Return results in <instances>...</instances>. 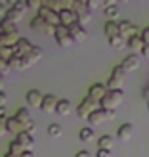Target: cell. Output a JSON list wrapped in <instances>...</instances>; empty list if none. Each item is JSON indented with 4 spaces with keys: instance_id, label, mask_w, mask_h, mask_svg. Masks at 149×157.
Segmentation results:
<instances>
[{
    "instance_id": "e0dca14e",
    "label": "cell",
    "mask_w": 149,
    "mask_h": 157,
    "mask_svg": "<svg viewBox=\"0 0 149 157\" xmlns=\"http://www.w3.org/2000/svg\"><path fill=\"white\" fill-rule=\"evenodd\" d=\"M58 98L54 96V94H44V100H42V111L44 113H54L56 111V107H58Z\"/></svg>"
},
{
    "instance_id": "7bdbcfd3",
    "label": "cell",
    "mask_w": 149,
    "mask_h": 157,
    "mask_svg": "<svg viewBox=\"0 0 149 157\" xmlns=\"http://www.w3.org/2000/svg\"><path fill=\"white\" fill-rule=\"evenodd\" d=\"M75 157H92V153H90V151H86V150H80V151H76V153H75Z\"/></svg>"
},
{
    "instance_id": "7402d4cb",
    "label": "cell",
    "mask_w": 149,
    "mask_h": 157,
    "mask_svg": "<svg viewBox=\"0 0 149 157\" xmlns=\"http://www.w3.org/2000/svg\"><path fill=\"white\" fill-rule=\"evenodd\" d=\"M113 146H115V140H113L111 134H103V136L98 138V150H109L111 151Z\"/></svg>"
},
{
    "instance_id": "cb8c5ba5",
    "label": "cell",
    "mask_w": 149,
    "mask_h": 157,
    "mask_svg": "<svg viewBox=\"0 0 149 157\" xmlns=\"http://www.w3.org/2000/svg\"><path fill=\"white\" fill-rule=\"evenodd\" d=\"M71 111H73V105H71V101H69V100H59L58 101V107H56V113L58 115L67 117Z\"/></svg>"
},
{
    "instance_id": "52a82bcc",
    "label": "cell",
    "mask_w": 149,
    "mask_h": 157,
    "mask_svg": "<svg viewBox=\"0 0 149 157\" xmlns=\"http://www.w3.org/2000/svg\"><path fill=\"white\" fill-rule=\"evenodd\" d=\"M56 42L61 46V48H71V46L75 44V40L71 38V33H69V29L67 27H63V25H59V27H56Z\"/></svg>"
},
{
    "instance_id": "277c9868",
    "label": "cell",
    "mask_w": 149,
    "mask_h": 157,
    "mask_svg": "<svg viewBox=\"0 0 149 157\" xmlns=\"http://www.w3.org/2000/svg\"><path fill=\"white\" fill-rule=\"evenodd\" d=\"M96 109H99V107H98V101H94V100H90L88 96H86L80 104L76 105V115L80 117V119H86V121H88L90 115L96 111Z\"/></svg>"
},
{
    "instance_id": "2e32d148",
    "label": "cell",
    "mask_w": 149,
    "mask_h": 157,
    "mask_svg": "<svg viewBox=\"0 0 149 157\" xmlns=\"http://www.w3.org/2000/svg\"><path fill=\"white\" fill-rule=\"evenodd\" d=\"M59 23L63 27H71L75 25V23H78V17H76V13L73 10H63V12H59Z\"/></svg>"
},
{
    "instance_id": "ab89813d",
    "label": "cell",
    "mask_w": 149,
    "mask_h": 157,
    "mask_svg": "<svg viewBox=\"0 0 149 157\" xmlns=\"http://www.w3.org/2000/svg\"><path fill=\"white\" fill-rule=\"evenodd\" d=\"M8 10H10V8H6V4H4V2H0V21H2V19L6 17Z\"/></svg>"
},
{
    "instance_id": "4fadbf2b",
    "label": "cell",
    "mask_w": 149,
    "mask_h": 157,
    "mask_svg": "<svg viewBox=\"0 0 149 157\" xmlns=\"http://www.w3.org/2000/svg\"><path fill=\"white\" fill-rule=\"evenodd\" d=\"M33 65L27 58H23V56H13L10 59V67H12V71H27V69Z\"/></svg>"
},
{
    "instance_id": "d6986e66",
    "label": "cell",
    "mask_w": 149,
    "mask_h": 157,
    "mask_svg": "<svg viewBox=\"0 0 149 157\" xmlns=\"http://www.w3.org/2000/svg\"><path fill=\"white\" fill-rule=\"evenodd\" d=\"M15 140H17V142L21 144V147H23L25 151H29L31 147H33V144H35V138L31 136L29 132H25V130H23V132H19V134L15 136Z\"/></svg>"
},
{
    "instance_id": "74e56055",
    "label": "cell",
    "mask_w": 149,
    "mask_h": 157,
    "mask_svg": "<svg viewBox=\"0 0 149 157\" xmlns=\"http://www.w3.org/2000/svg\"><path fill=\"white\" fill-rule=\"evenodd\" d=\"M86 6H88V10L92 12V10H96V8H99L101 2H98V0H90V2H86Z\"/></svg>"
},
{
    "instance_id": "1f68e13d",
    "label": "cell",
    "mask_w": 149,
    "mask_h": 157,
    "mask_svg": "<svg viewBox=\"0 0 149 157\" xmlns=\"http://www.w3.org/2000/svg\"><path fill=\"white\" fill-rule=\"evenodd\" d=\"M13 56H15V50L12 48V46H4V48H0V58H2V59L10 61Z\"/></svg>"
},
{
    "instance_id": "b9f144b4",
    "label": "cell",
    "mask_w": 149,
    "mask_h": 157,
    "mask_svg": "<svg viewBox=\"0 0 149 157\" xmlns=\"http://www.w3.org/2000/svg\"><path fill=\"white\" fill-rule=\"evenodd\" d=\"M6 101H8V96L4 92H0V109H4V105H6Z\"/></svg>"
},
{
    "instance_id": "603a6c76",
    "label": "cell",
    "mask_w": 149,
    "mask_h": 157,
    "mask_svg": "<svg viewBox=\"0 0 149 157\" xmlns=\"http://www.w3.org/2000/svg\"><path fill=\"white\" fill-rule=\"evenodd\" d=\"M103 33L107 38H113L119 35V21H105L103 25Z\"/></svg>"
},
{
    "instance_id": "44dd1931",
    "label": "cell",
    "mask_w": 149,
    "mask_h": 157,
    "mask_svg": "<svg viewBox=\"0 0 149 157\" xmlns=\"http://www.w3.org/2000/svg\"><path fill=\"white\" fill-rule=\"evenodd\" d=\"M143 46H145V42L142 40V35H138V36H132V38H128V44H126V48H130L132 52H142L143 50Z\"/></svg>"
},
{
    "instance_id": "9c48e42d",
    "label": "cell",
    "mask_w": 149,
    "mask_h": 157,
    "mask_svg": "<svg viewBox=\"0 0 149 157\" xmlns=\"http://www.w3.org/2000/svg\"><path fill=\"white\" fill-rule=\"evenodd\" d=\"M29 25H31V29H33V31H40L42 35H48V36L50 35H56V27L48 25V23H46L42 17H38V15H35V17L31 19Z\"/></svg>"
},
{
    "instance_id": "c3c4849f",
    "label": "cell",
    "mask_w": 149,
    "mask_h": 157,
    "mask_svg": "<svg viewBox=\"0 0 149 157\" xmlns=\"http://www.w3.org/2000/svg\"><path fill=\"white\" fill-rule=\"evenodd\" d=\"M4 157H17V155H13V153H10V151H6V153H4Z\"/></svg>"
},
{
    "instance_id": "8fae6325",
    "label": "cell",
    "mask_w": 149,
    "mask_h": 157,
    "mask_svg": "<svg viewBox=\"0 0 149 157\" xmlns=\"http://www.w3.org/2000/svg\"><path fill=\"white\" fill-rule=\"evenodd\" d=\"M105 94H107V86L101 84V82H96V84H92L90 88H88V98L94 100V101H98V104L103 100Z\"/></svg>"
},
{
    "instance_id": "f1b7e54d",
    "label": "cell",
    "mask_w": 149,
    "mask_h": 157,
    "mask_svg": "<svg viewBox=\"0 0 149 157\" xmlns=\"http://www.w3.org/2000/svg\"><path fill=\"white\" fill-rule=\"evenodd\" d=\"M78 138L82 140V142H92L94 140V130L90 128V127H84V128H80V132H78Z\"/></svg>"
},
{
    "instance_id": "d6a6232c",
    "label": "cell",
    "mask_w": 149,
    "mask_h": 157,
    "mask_svg": "<svg viewBox=\"0 0 149 157\" xmlns=\"http://www.w3.org/2000/svg\"><path fill=\"white\" fill-rule=\"evenodd\" d=\"M8 151L19 157V155H21L23 151H25V150H23V147H21V144L17 142V140H12V142H10V147H8Z\"/></svg>"
},
{
    "instance_id": "7c38bea8",
    "label": "cell",
    "mask_w": 149,
    "mask_h": 157,
    "mask_svg": "<svg viewBox=\"0 0 149 157\" xmlns=\"http://www.w3.org/2000/svg\"><path fill=\"white\" fill-rule=\"evenodd\" d=\"M35 46L31 44V40H27V38H19V42L13 46V50H15V56H23V58H27L31 52H33Z\"/></svg>"
},
{
    "instance_id": "30bf717a",
    "label": "cell",
    "mask_w": 149,
    "mask_h": 157,
    "mask_svg": "<svg viewBox=\"0 0 149 157\" xmlns=\"http://www.w3.org/2000/svg\"><path fill=\"white\" fill-rule=\"evenodd\" d=\"M15 119H17L21 124H23V128L25 130H31V128H35V124H33V119H31V113H29V109L27 107H19L17 111H15Z\"/></svg>"
},
{
    "instance_id": "bcb514c9",
    "label": "cell",
    "mask_w": 149,
    "mask_h": 157,
    "mask_svg": "<svg viewBox=\"0 0 149 157\" xmlns=\"http://www.w3.org/2000/svg\"><path fill=\"white\" fill-rule=\"evenodd\" d=\"M19 157H35V155H33V151H31V150H29V151H23V153H21Z\"/></svg>"
},
{
    "instance_id": "484cf974",
    "label": "cell",
    "mask_w": 149,
    "mask_h": 157,
    "mask_svg": "<svg viewBox=\"0 0 149 157\" xmlns=\"http://www.w3.org/2000/svg\"><path fill=\"white\" fill-rule=\"evenodd\" d=\"M25 128H23V124L15 119V117H8V132H12V134L17 136L19 132H23Z\"/></svg>"
},
{
    "instance_id": "f546056e",
    "label": "cell",
    "mask_w": 149,
    "mask_h": 157,
    "mask_svg": "<svg viewBox=\"0 0 149 157\" xmlns=\"http://www.w3.org/2000/svg\"><path fill=\"white\" fill-rule=\"evenodd\" d=\"M61 134H63V128H61L58 123H52L50 127H48V136L50 138H59Z\"/></svg>"
},
{
    "instance_id": "4316f807",
    "label": "cell",
    "mask_w": 149,
    "mask_h": 157,
    "mask_svg": "<svg viewBox=\"0 0 149 157\" xmlns=\"http://www.w3.org/2000/svg\"><path fill=\"white\" fill-rule=\"evenodd\" d=\"M126 44H128V40H126L124 36H121V35H117V36H113V38H109V46H111V48H115V50H122Z\"/></svg>"
},
{
    "instance_id": "60d3db41",
    "label": "cell",
    "mask_w": 149,
    "mask_h": 157,
    "mask_svg": "<svg viewBox=\"0 0 149 157\" xmlns=\"http://www.w3.org/2000/svg\"><path fill=\"white\" fill-rule=\"evenodd\" d=\"M96 157H111V151H109V150H98Z\"/></svg>"
},
{
    "instance_id": "ffe728a7",
    "label": "cell",
    "mask_w": 149,
    "mask_h": 157,
    "mask_svg": "<svg viewBox=\"0 0 149 157\" xmlns=\"http://www.w3.org/2000/svg\"><path fill=\"white\" fill-rule=\"evenodd\" d=\"M132 136H134V127H132L130 123H124L119 127V130H117V138H121V140H130Z\"/></svg>"
},
{
    "instance_id": "836d02e7",
    "label": "cell",
    "mask_w": 149,
    "mask_h": 157,
    "mask_svg": "<svg viewBox=\"0 0 149 157\" xmlns=\"http://www.w3.org/2000/svg\"><path fill=\"white\" fill-rule=\"evenodd\" d=\"M27 59L31 61V63H36V61H40V59H42V50L35 46V48H33V52H31L29 56H27Z\"/></svg>"
},
{
    "instance_id": "8992f818",
    "label": "cell",
    "mask_w": 149,
    "mask_h": 157,
    "mask_svg": "<svg viewBox=\"0 0 149 157\" xmlns=\"http://www.w3.org/2000/svg\"><path fill=\"white\" fill-rule=\"evenodd\" d=\"M119 35H121V36H124V38L128 40V38H132V36L142 35V29L136 27L134 23L128 21V19H122V21H119Z\"/></svg>"
},
{
    "instance_id": "f35d334b",
    "label": "cell",
    "mask_w": 149,
    "mask_h": 157,
    "mask_svg": "<svg viewBox=\"0 0 149 157\" xmlns=\"http://www.w3.org/2000/svg\"><path fill=\"white\" fill-rule=\"evenodd\" d=\"M142 40H143L145 44H149V25H147L145 29H142Z\"/></svg>"
},
{
    "instance_id": "d4e9b609",
    "label": "cell",
    "mask_w": 149,
    "mask_h": 157,
    "mask_svg": "<svg viewBox=\"0 0 149 157\" xmlns=\"http://www.w3.org/2000/svg\"><path fill=\"white\" fill-rule=\"evenodd\" d=\"M103 13H105L107 21H117V17L121 15L119 6H117V4H109V6H105V8H103Z\"/></svg>"
},
{
    "instance_id": "8d00e7d4",
    "label": "cell",
    "mask_w": 149,
    "mask_h": 157,
    "mask_svg": "<svg viewBox=\"0 0 149 157\" xmlns=\"http://www.w3.org/2000/svg\"><path fill=\"white\" fill-rule=\"evenodd\" d=\"M8 132V117H0V136Z\"/></svg>"
},
{
    "instance_id": "ba28073f",
    "label": "cell",
    "mask_w": 149,
    "mask_h": 157,
    "mask_svg": "<svg viewBox=\"0 0 149 157\" xmlns=\"http://www.w3.org/2000/svg\"><path fill=\"white\" fill-rule=\"evenodd\" d=\"M111 119H115V111H107V109H96L92 115H90V119H88V123H92V124H103V123H107V121H111Z\"/></svg>"
},
{
    "instance_id": "7a4b0ae2",
    "label": "cell",
    "mask_w": 149,
    "mask_h": 157,
    "mask_svg": "<svg viewBox=\"0 0 149 157\" xmlns=\"http://www.w3.org/2000/svg\"><path fill=\"white\" fill-rule=\"evenodd\" d=\"M124 81H126V71L121 67V65H117L113 67V71H111V77L107 78V90H122V84Z\"/></svg>"
},
{
    "instance_id": "83f0119b",
    "label": "cell",
    "mask_w": 149,
    "mask_h": 157,
    "mask_svg": "<svg viewBox=\"0 0 149 157\" xmlns=\"http://www.w3.org/2000/svg\"><path fill=\"white\" fill-rule=\"evenodd\" d=\"M0 33H17V23L10 19H2L0 21Z\"/></svg>"
},
{
    "instance_id": "5b68a950",
    "label": "cell",
    "mask_w": 149,
    "mask_h": 157,
    "mask_svg": "<svg viewBox=\"0 0 149 157\" xmlns=\"http://www.w3.org/2000/svg\"><path fill=\"white\" fill-rule=\"evenodd\" d=\"M36 15H38V17H42V19L48 23V25H52V27H59V25H61V23H59V13L54 12L48 4H44L40 10L36 12Z\"/></svg>"
},
{
    "instance_id": "d590c367",
    "label": "cell",
    "mask_w": 149,
    "mask_h": 157,
    "mask_svg": "<svg viewBox=\"0 0 149 157\" xmlns=\"http://www.w3.org/2000/svg\"><path fill=\"white\" fill-rule=\"evenodd\" d=\"M44 6V2H40V0H27V8L29 10H40V8Z\"/></svg>"
},
{
    "instance_id": "9a60e30c",
    "label": "cell",
    "mask_w": 149,
    "mask_h": 157,
    "mask_svg": "<svg viewBox=\"0 0 149 157\" xmlns=\"http://www.w3.org/2000/svg\"><path fill=\"white\" fill-rule=\"evenodd\" d=\"M69 33H71V38L75 42H84L86 36H88V33H86V29L80 25V23H75V25L69 27Z\"/></svg>"
},
{
    "instance_id": "3957f363",
    "label": "cell",
    "mask_w": 149,
    "mask_h": 157,
    "mask_svg": "<svg viewBox=\"0 0 149 157\" xmlns=\"http://www.w3.org/2000/svg\"><path fill=\"white\" fill-rule=\"evenodd\" d=\"M71 10L76 13V17H78V23H80L82 27H86L88 23L92 21V12L88 10V6H86V2H78V0H75L73 6H71Z\"/></svg>"
},
{
    "instance_id": "ee69618b",
    "label": "cell",
    "mask_w": 149,
    "mask_h": 157,
    "mask_svg": "<svg viewBox=\"0 0 149 157\" xmlns=\"http://www.w3.org/2000/svg\"><path fill=\"white\" fill-rule=\"evenodd\" d=\"M142 56L149 59V44H145V46H143V50H142Z\"/></svg>"
},
{
    "instance_id": "e575fe53",
    "label": "cell",
    "mask_w": 149,
    "mask_h": 157,
    "mask_svg": "<svg viewBox=\"0 0 149 157\" xmlns=\"http://www.w3.org/2000/svg\"><path fill=\"white\" fill-rule=\"evenodd\" d=\"M12 71V67H10V61H6V59H2L0 58V75L2 77H6L8 73Z\"/></svg>"
},
{
    "instance_id": "5bb4252c",
    "label": "cell",
    "mask_w": 149,
    "mask_h": 157,
    "mask_svg": "<svg viewBox=\"0 0 149 157\" xmlns=\"http://www.w3.org/2000/svg\"><path fill=\"white\" fill-rule=\"evenodd\" d=\"M121 67L124 69L126 73H132V71H136V69L140 67V58H138V54H130V56H126L122 59V63Z\"/></svg>"
},
{
    "instance_id": "6da1fadb",
    "label": "cell",
    "mask_w": 149,
    "mask_h": 157,
    "mask_svg": "<svg viewBox=\"0 0 149 157\" xmlns=\"http://www.w3.org/2000/svg\"><path fill=\"white\" fill-rule=\"evenodd\" d=\"M122 101H124V92L122 90H107L103 100L99 101V107L107 109V111H115Z\"/></svg>"
},
{
    "instance_id": "681fc988",
    "label": "cell",
    "mask_w": 149,
    "mask_h": 157,
    "mask_svg": "<svg viewBox=\"0 0 149 157\" xmlns=\"http://www.w3.org/2000/svg\"><path fill=\"white\" fill-rule=\"evenodd\" d=\"M147 109H149V101H147Z\"/></svg>"
},
{
    "instance_id": "ac0fdd59",
    "label": "cell",
    "mask_w": 149,
    "mask_h": 157,
    "mask_svg": "<svg viewBox=\"0 0 149 157\" xmlns=\"http://www.w3.org/2000/svg\"><path fill=\"white\" fill-rule=\"evenodd\" d=\"M42 100H44V94L40 90H29L27 92V104L31 107H42Z\"/></svg>"
},
{
    "instance_id": "4dcf8cb0",
    "label": "cell",
    "mask_w": 149,
    "mask_h": 157,
    "mask_svg": "<svg viewBox=\"0 0 149 157\" xmlns=\"http://www.w3.org/2000/svg\"><path fill=\"white\" fill-rule=\"evenodd\" d=\"M23 15H25V13H21V12H17V10H13V8H10L4 19H10V21H13V23H17V21L23 19Z\"/></svg>"
},
{
    "instance_id": "f6af8a7d",
    "label": "cell",
    "mask_w": 149,
    "mask_h": 157,
    "mask_svg": "<svg viewBox=\"0 0 149 157\" xmlns=\"http://www.w3.org/2000/svg\"><path fill=\"white\" fill-rule=\"evenodd\" d=\"M143 98H145V101H149V86H145V88H143Z\"/></svg>"
},
{
    "instance_id": "7dc6e473",
    "label": "cell",
    "mask_w": 149,
    "mask_h": 157,
    "mask_svg": "<svg viewBox=\"0 0 149 157\" xmlns=\"http://www.w3.org/2000/svg\"><path fill=\"white\" fill-rule=\"evenodd\" d=\"M2 88H4V77L0 75V92H2Z\"/></svg>"
}]
</instances>
